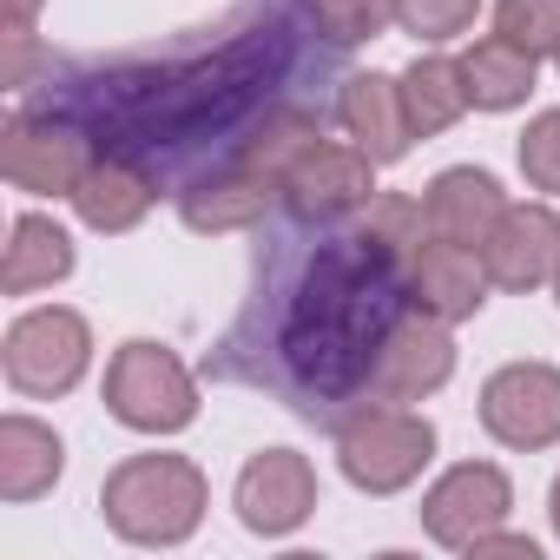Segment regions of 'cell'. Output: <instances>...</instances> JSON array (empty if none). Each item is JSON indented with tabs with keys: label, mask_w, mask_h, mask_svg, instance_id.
Returning a JSON list of instances; mask_svg holds the SVG:
<instances>
[{
	"label": "cell",
	"mask_w": 560,
	"mask_h": 560,
	"mask_svg": "<svg viewBox=\"0 0 560 560\" xmlns=\"http://www.w3.org/2000/svg\"><path fill=\"white\" fill-rule=\"evenodd\" d=\"M337 462L350 475V488L363 494H396L409 488L429 462H435V422L409 416L396 402H363L343 429H337Z\"/></svg>",
	"instance_id": "3957f363"
},
{
	"label": "cell",
	"mask_w": 560,
	"mask_h": 560,
	"mask_svg": "<svg viewBox=\"0 0 560 560\" xmlns=\"http://www.w3.org/2000/svg\"><path fill=\"white\" fill-rule=\"evenodd\" d=\"M73 270V237L40 218V211H21L14 231H8V264H0V291L8 298H34L47 284H60V277Z\"/></svg>",
	"instance_id": "ac0fdd59"
},
{
	"label": "cell",
	"mask_w": 560,
	"mask_h": 560,
	"mask_svg": "<svg viewBox=\"0 0 560 560\" xmlns=\"http://www.w3.org/2000/svg\"><path fill=\"white\" fill-rule=\"evenodd\" d=\"M402 113H409V132H416V139L448 132V126L468 113V80H462V60L422 54V60L402 73Z\"/></svg>",
	"instance_id": "44dd1931"
},
{
	"label": "cell",
	"mask_w": 560,
	"mask_h": 560,
	"mask_svg": "<svg viewBox=\"0 0 560 560\" xmlns=\"http://www.w3.org/2000/svg\"><path fill=\"white\" fill-rule=\"evenodd\" d=\"M494 34L527 47L534 60L560 47V0H494Z\"/></svg>",
	"instance_id": "603a6c76"
},
{
	"label": "cell",
	"mask_w": 560,
	"mask_h": 560,
	"mask_svg": "<svg viewBox=\"0 0 560 560\" xmlns=\"http://www.w3.org/2000/svg\"><path fill=\"white\" fill-rule=\"evenodd\" d=\"M34 14L40 0H8V34H34Z\"/></svg>",
	"instance_id": "4316f807"
},
{
	"label": "cell",
	"mask_w": 560,
	"mask_h": 560,
	"mask_svg": "<svg viewBox=\"0 0 560 560\" xmlns=\"http://www.w3.org/2000/svg\"><path fill=\"white\" fill-rule=\"evenodd\" d=\"M501 211H508V191H501V178L481 172V165H448V172L422 191L429 237H448V244H468V250L488 244V231H494Z\"/></svg>",
	"instance_id": "9a60e30c"
},
{
	"label": "cell",
	"mask_w": 560,
	"mask_h": 560,
	"mask_svg": "<svg viewBox=\"0 0 560 560\" xmlns=\"http://www.w3.org/2000/svg\"><path fill=\"white\" fill-rule=\"evenodd\" d=\"M337 113H343V132H350L376 165H396V159L416 145L409 113H402V80H389V73H357V80H343Z\"/></svg>",
	"instance_id": "e0dca14e"
},
{
	"label": "cell",
	"mask_w": 560,
	"mask_h": 560,
	"mask_svg": "<svg viewBox=\"0 0 560 560\" xmlns=\"http://www.w3.org/2000/svg\"><path fill=\"white\" fill-rule=\"evenodd\" d=\"M481 429L501 448H553L560 442V370L553 363H508L481 383Z\"/></svg>",
	"instance_id": "9c48e42d"
},
{
	"label": "cell",
	"mask_w": 560,
	"mask_h": 560,
	"mask_svg": "<svg viewBox=\"0 0 560 560\" xmlns=\"http://www.w3.org/2000/svg\"><path fill=\"white\" fill-rule=\"evenodd\" d=\"M152 205H159V178H152L139 159H126V152H100V159L86 165V178L73 185L80 224H86V231H106V237L132 231Z\"/></svg>",
	"instance_id": "2e32d148"
},
{
	"label": "cell",
	"mask_w": 560,
	"mask_h": 560,
	"mask_svg": "<svg viewBox=\"0 0 560 560\" xmlns=\"http://www.w3.org/2000/svg\"><path fill=\"white\" fill-rule=\"evenodd\" d=\"M488 284H494V277H488L481 250H468V244L422 237L416 257H409V304L429 311V317H442V324L475 317L488 304Z\"/></svg>",
	"instance_id": "4fadbf2b"
},
{
	"label": "cell",
	"mask_w": 560,
	"mask_h": 560,
	"mask_svg": "<svg viewBox=\"0 0 560 560\" xmlns=\"http://www.w3.org/2000/svg\"><path fill=\"white\" fill-rule=\"evenodd\" d=\"M205 468L185 462V455H132L106 475L100 488V508H106V527L132 547H178L198 534L205 521Z\"/></svg>",
	"instance_id": "7a4b0ae2"
},
{
	"label": "cell",
	"mask_w": 560,
	"mask_h": 560,
	"mask_svg": "<svg viewBox=\"0 0 560 560\" xmlns=\"http://www.w3.org/2000/svg\"><path fill=\"white\" fill-rule=\"evenodd\" d=\"M448 376H455V337H448V324L409 304L389 324V337H383V350L370 363V396L376 402H422Z\"/></svg>",
	"instance_id": "ba28073f"
},
{
	"label": "cell",
	"mask_w": 560,
	"mask_h": 560,
	"mask_svg": "<svg viewBox=\"0 0 560 560\" xmlns=\"http://www.w3.org/2000/svg\"><path fill=\"white\" fill-rule=\"evenodd\" d=\"M277 198H284L291 218H304V224H337V218H350V211H363V205L376 198V159H370L363 145L311 139V145L291 159Z\"/></svg>",
	"instance_id": "52a82bcc"
},
{
	"label": "cell",
	"mask_w": 560,
	"mask_h": 560,
	"mask_svg": "<svg viewBox=\"0 0 560 560\" xmlns=\"http://www.w3.org/2000/svg\"><path fill=\"white\" fill-rule=\"evenodd\" d=\"M468 553H521V560H534V540H527V534H494V527H488Z\"/></svg>",
	"instance_id": "484cf974"
},
{
	"label": "cell",
	"mask_w": 560,
	"mask_h": 560,
	"mask_svg": "<svg viewBox=\"0 0 560 560\" xmlns=\"http://www.w3.org/2000/svg\"><path fill=\"white\" fill-rule=\"evenodd\" d=\"M317 508V468L298 455V448H264L244 462L237 475V521L264 540L277 534H298Z\"/></svg>",
	"instance_id": "8fae6325"
},
{
	"label": "cell",
	"mask_w": 560,
	"mask_h": 560,
	"mask_svg": "<svg viewBox=\"0 0 560 560\" xmlns=\"http://www.w3.org/2000/svg\"><path fill=\"white\" fill-rule=\"evenodd\" d=\"M0 165H8V185L14 191H34V198H73V185L86 178L93 165V145H86V126L67 119V113H8V132H0Z\"/></svg>",
	"instance_id": "5b68a950"
},
{
	"label": "cell",
	"mask_w": 560,
	"mask_h": 560,
	"mask_svg": "<svg viewBox=\"0 0 560 560\" xmlns=\"http://www.w3.org/2000/svg\"><path fill=\"white\" fill-rule=\"evenodd\" d=\"M553 534H560V481H553Z\"/></svg>",
	"instance_id": "83f0119b"
},
{
	"label": "cell",
	"mask_w": 560,
	"mask_h": 560,
	"mask_svg": "<svg viewBox=\"0 0 560 560\" xmlns=\"http://www.w3.org/2000/svg\"><path fill=\"white\" fill-rule=\"evenodd\" d=\"M553 298H560V264H553Z\"/></svg>",
	"instance_id": "f1b7e54d"
},
{
	"label": "cell",
	"mask_w": 560,
	"mask_h": 560,
	"mask_svg": "<svg viewBox=\"0 0 560 560\" xmlns=\"http://www.w3.org/2000/svg\"><path fill=\"white\" fill-rule=\"evenodd\" d=\"M311 21L330 47H363L396 21V0H311Z\"/></svg>",
	"instance_id": "7402d4cb"
},
{
	"label": "cell",
	"mask_w": 560,
	"mask_h": 560,
	"mask_svg": "<svg viewBox=\"0 0 560 560\" xmlns=\"http://www.w3.org/2000/svg\"><path fill=\"white\" fill-rule=\"evenodd\" d=\"M481 14V0H396V21L422 40V47H442L455 34H468Z\"/></svg>",
	"instance_id": "cb8c5ba5"
},
{
	"label": "cell",
	"mask_w": 560,
	"mask_h": 560,
	"mask_svg": "<svg viewBox=\"0 0 560 560\" xmlns=\"http://www.w3.org/2000/svg\"><path fill=\"white\" fill-rule=\"evenodd\" d=\"M481 264L501 291H534L560 264V211L553 205H508L481 244Z\"/></svg>",
	"instance_id": "7c38bea8"
},
{
	"label": "cell",
	"mask_w": 560,
	"mask_h": 560,
	"mask_svg": "<svg viewBox=\"0 0 560 560\" xmlns=\"http://www.w3.org/2000/svg\"><path fill=\"white\" fill-rule=\"evenodd\" d=\"M270 198H277V178H264L257 165H244V159H224L218 172H198L185 191H178V218L191 224V231H244V224H257L264 211H270Z\"/></svg>",
	"instance_id": "5bb4252c"
},
{
	"label": "cell",
	"mask_w": 560,
	"mask_h": 560,
	"mask_svg": "<svg viewBox=\"0 0 560 560\" xmlns=\"http://www.w3.org/2000/svg\"><path fill=\"white\" fill-rule=\"evenodd\" d=\"M553 60H560V47H553Z\"/></svg>",
	"instance_id": "f546056e"
},
{
	"label": "cell",
	"mask_w": 560,
	"mask_h": 560,
	"mask_svg": "<svg viewBox=\"0 0 560 560\" xmlns=\"http://www.w3.org/2000/svg\"><path fill=\"white\" fill-rule=\"evenodd\" d=\"M106 409L139 435H178L198 422V383L165 343H126L106 363Z\"/></svg>",
	"instance_id": "277c9868"
},
{
	"label": "cell",
	"mask_w": 560,
	"mask_h": 560,
	"mask_svg": "<svg viewBox=\"0 0 560 560\" xmlns=\"http://www.w3.org/2000/svg\"><path fill=\"white\" fill-rule=\"evenodd\" d=\"M0 363H8V383H14L21 396L54 402V396H67V389L86 376V363H93V330H86L80 311H60V304H54V311H27V317L8 330Z\"/></svg>",
	"instance_id": "8992f818"
},
{
	"label": "cell",
	"mask_w": 560,
	"mask_h": 560,
	"mask_svg": "<svg viewBox=\"0 0 560 560\" xmlns=\"http://www.w3.org/2000/svg\"><path fill=\"white\" fill-rule=\"evenodd\" d=\"M402 291L409 264L370 244L363 224L311 257L298 291L284 298V317H277V357H284V389L298 396V409L317 416L324 402L370 383V363L389 324L402 317Z\"/></svg>",
	"instance_id": "6da1fadb"
},
{
	"label": "cell",
	"mask_w": 560,
	"mask_h": 560,
	"mask_svg": "<svg viewBox=\"0 0 560 560\" xmlns=\"http://www.w3.org/2000/svg\"><path fill=\"white\" fill-rule=\"evenodd\" d=\"M508 508H514V481L494 462H462L422 494V527H429V540L468 553L488 527L508 521Z\"/></svg>",
	"instance_id": "30bf717a"
},
{
	"label": "cell",
	"mask_w": 560,
	"mask_h": 560,
	"mask_svg": "<svg viewBox=\"0 0 560 560\" xmlns=\"http://www.w3.org/2000/svg\"><path fill=\"white\" fill-rule=\"evenodd\" d=\"M67 468V448L47 422L34 416H8L0 422V494L8 501H40Z\"/></svg>",
	"instance_id": "d6986e66"
},
{
	"label": "cell",
	"mask_w": 560,
	"mask_h": 560,
	"mask_svg": "<svg viewBox=\"0 0 560 560\" xmlns=\"http://www.w3.org/2000/svg\"><path fill=\"white\" fill-rule=\"evenodd\" d=\"M462 80H468V106L481 113H514L534 93V54L514 47L508 34H488L462 54Z\"/></svg>",
	"instance_id": "ffe728a7"
},
{
	"label": "cell",
	"mask_w": 560,
	"mask_h": 560,
	"mask_svg": "<svg viewBox=\"0 0 560 560\" xmlns=\"http://www.w3.org/2000/svg\"><path fill=\"white\" fill-rule=\"evenodd\" d=\"M521 172H527L534 191L560 198V106L540 113V119H527V132H521Z\"/></svg>",
	"instance_id": "d4e9b609"
}]
</instances>
